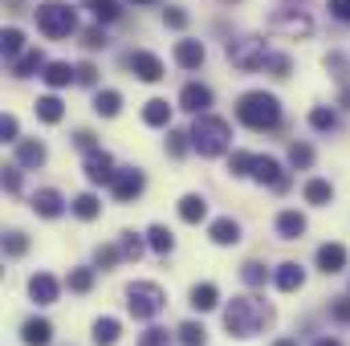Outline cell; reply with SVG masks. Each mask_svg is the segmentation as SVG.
Instances as JSON below:
<instances>
[{"instance_id": "obj_52", "label": "cell", "mask_w": 350, "mask_h": 346, "mask_svg": "<svg viewBox=\"0 0 350 346\" xmlns=\"http://www.w3.org/2000/svg\"><path fill=\"white\" fill-rule=\"evenodd\" d=\"M78 147H86V151H94V135H90V131H78Z\"/></svg>"}, {"instance_id": "obj_27", "label": "cell", "mask_w": 350, "mask_h": 346, "mask_svg": "<svg viewBox=\"0 0 350 346\" xmlns=\"http://www.w3.org/2000/svg\"><path fill=\"white\" fill-rule=\"evenodd\" d=\"M216 302H220V289L212 285V281H204V285H196L191 289V306L204 314V310H216Z\"/></svg>"}, {"instance_id": "obj_15", "label": "cell", "mask_w": 350, "mask_h": 346, "mask_svg": "<svg viewBox=\"0 0 350 346\" xmlns=\"http://www.w3.org/2000/svg\"><path fill=\"white\" fill-rule=\"evenodd\" d=\"M21 338H25V346H49L53 343V326L45 318H29L21 326Z\"/></svg>"}, {"instance_id": "obj_29", "label": "cell", "mask_w": 350, "mask_h": 346, "mask_svg": "<svg viewBox=\"0 0 350 346\" xmlns=\"http://www.w3.org/2000/svg\"><path fill=\"white\" fill-rule=\"evenodd\" d=\"M70 208H74V216H78V220H94V216L102 212V204H98V196H94V191H82Z\"/></svg>"}, {"instance_id": "obj_39", "label": "cell", "mask_w": 350, "mask_h": 346, "mask_svg": "<svg viewBox=\"0 0 350 346\" xmlns=\"http://www.w3.org/2000/svg\"><path fill=\"white\" fill-rule=\"evenodd\" d=\"M90 285H94V269H74L70 273V289L74 293H90Z\"/></svg>"}, {"instance_id": "obj_55", "label": "cell", "mask_w": 350, "mask_h": 346, "mask_svg": "<svg viewBox=\"0 0 350 346\" xmlns=\"http://www.w3.org/2000/svg\"><path fill=\"white\" fill-rule=\"evenodd\" d=\"M273 346H297V338H277Z\"/></svg>"}, {"instance_id": "obj_17", "label": "cell", "mask_w": 350, "mask_h": 346, "mask_svg": "<svg viewBox=\"0 0 350 346\" xmlns=\"http://www.w3.org/2000/svg\"><path fill=\"white\" fill-rule=\"evenodd\" d=\"M45 86H53V90H62V86H70V82H78V70L70 66V62H49L45 66Z\"/></svg>"}, {"instance_id": "obj_38", "label": "cell", "mask_w": 350, "mask_h": 346, "mask_svg": "<svg viewBox=\"0 0 350 346\" xmlns=\"http://www.w3.org/2000/svg\"><path fill=\"white\" fill-rule=\"evenodd\" d=\"M241 277H245L249 285H265V277H269V269H265L261 261H245V265H241Z\"/></svg>"}, {"instance_id": "obj_44", "label": "cell", "mask_w": 350, "mask_h": 346, "mask_svg": "<svg viewBox=\"0 0 350 346\" xmlns=\"http://www.w3.org/2000/svg\"><path fill=\"white\" fill-rule=\"evenodd\" d=\"M122 253H126V257H143V241H139V237H135V232H126V237H122Z\"/></svg>"}, {"instance_id": "obj_34", "label": "cell", "mask_w": 350, "mask_h": 346, "mask_svg": "<svg viewBox=\"0 0 350 346\" xmlns=\"http://www.w3.org/2000/svg\"><path fill=\"white\" fill-rule=\"evenodd\" d=\"M175 334H179V343L183 346H204V338H208V330H204L200 322H183Z\"/></svg>"}, {"instance_id": "obj_20", "label": "cell", "mask_w": 350, "mask_h": 346, "mask_svg": "<svg viewBox=\"0 0 350 346\" xmlns=\"http://www.w3.org/2000/svg\"><path fill=\"white\" fill-rule=\"evenodd\" d=\"M172 102H167V98H151V102H147V106H143V122H147V127H167V122H172Z\"/></svg>"}, {"instance_id": "obj_2", "label": "cell", "mask_w": 350, "mask_h": 346, "mask_svg": "<svg viewBox=\"0 0 350 346\" xmlns=\"http://www.w3.org/2000/svg\"><path fill=\"white\" fill-rule=\"evenodd\" d=\"M265 322H269V306L261 297H232V306L224 310V326L237 338H253Z\"/></svg>"}, {"instance_id": "obj_36", "label": "cell", "mask_w": 350, "mask_h": 346, "mask_svg": "<svg viewBox=\"0 0 350 346\" xmlns=\"http://www.w3.org/2000/svg\"><path fill=\"white\" fill-rule=\"evenodd\" d=\"M257 168V155H249V151H232V159H228V172L232 175H253Z\"/></svg>"}, {"instance_id": "obj_13", "label": "cell", "mask_w": 350, "mask_h": 346, "mask_svg": "<svg viewBox=\"0 0 350 346\" xmlns=\"http://www.w3.org/2000/svg\"><path fill=\"white\" fill-rule=\"evenodd\" d=\"M273 281H277V289H281V293H297V289L306 285V269H301L297 261H285V265H277Z\"/></svg>"}, {"instance_id": "obj_19", "label": "cell", "mask_w": 350, "mask_h": 346, "mask_svg": "<svg viewBox=\"0 0 350 346\" xmlns=\"http://www.w3.org/2000/svg\"><path fill=\"white\" fill-rule=\"evenodd\" d=\"M208 237H212L216 245H237V241H241V224H237L232 216H220V220H212Z\"/></svg>"}, {"instance_id": "obj_45", "label": "cell", "mask_w": 350, "mask_h": 346, "mask_svg": "<svg viewBox=\"0 0 350 346\" xmlns=\"http://www.w3.org/2000/svg\"><path fill=\"white\" fill-rule=\"evenodd\" d=\"M326 66H330V70H338V74H334L338 82H347V70H350V62L342 57V53H330V57H326Z\"/></svg>"}, {"instance_id": "obj_25", "label": "cell", "mask_w": 350, "mask_h": 346, "mask_svg": "<svg viewBox=\"0 0 350 346\" xmlns=\"http://www.w3.org/2000/svg\"><path fill=\"white\" fill-rule=\"evenodd\" d=\"M118 334H122L118 318H98V322H94V343L98 346H114L118 343Z\"/></svg>"}, {"instance_id": "obj_30", "label": "cell", "mask_w": 350, "mask_h": 346, "mask_svg": "<svg viewBox=\"0 0 350 346\" xmlns=\"http://www.w3.org/2000/svg\"><path fill=\"white\" fill-rule=\"evenodd\" d=\"M0 49H4V57H8V62H16V57H21V49H25V33H21V29H4Z\"/></svg>"}, {"instance_id": "obj_6", "label": "cell", "mask_w": 350, "mask_h": 346, "mask_svg": "<svg viewBox=\"0 0 350 346\" xmlns=\"http://www.w3.org/2000/svg\"><path fill=\"white\" fill-rule=\"evenodd\" d=\"M228 57L241 66V70H257V66H269V49L265 41H228Z\"/></svg>"}, {"instance_id": "obj_14", "label": "cell", "mask_w": 350, "mask_h": 346, "mask_svg": "<svg viewBox=\"0 0 350 346\" xmlns=\"http://www.w3.org/2000/svg\"><path fill=\"white\" fill-rule=\"evenodd\" d=\"M204 57H208V49H204L200 41H179V45H175V66H179V70H200Z\"/></svg>"}, {"instance_id": "obj_4", "label": "cell", "mask_w": 350, "mask_h": 346, "mask_svg": "<svg viewBox=\"0 0 350 346\" xmlns=\"http://www.w3.org/2000/svg\"><path fill=\"white\" fill-rule=\"evenodd\" d=\"M37 29L45 33V37H70L74 29H78V12L70 8V4H62V0H49V4H37Z\"/></svg>"}, {"instance_id": "obj_18", "label": "cell", "mask_w": 350, "mask_h": 346, "mask_svg": "<svg viewBox=\"0 0 350 346\" xmlns=\"http://www.w3.org/2000/svg\"><path fill=\"white\" fill-rule=\"evenodd\" d=\"M16 163H21V168H41V163H45V143L21 139V143H16Z\"/></svg>"}, {"instance_id": "obj_16", "label": "cell", "mask_w": 350, "mask_h": 346, "mask_svg": "<svg viewBox=\"0 0 350 346\" xmlns=\"http://www.w3.org/2000/svg\"><path fill=\"white\" fill-rule=\"evenodd\" d=\"M253 179L257 183H269V187H285V175H281V163L269 159V155H257V168H253Z\"/></svg>"}, {"instance_id": "obj_56", "label": "cell", "mask_w": 350, "mask_h": 346, "mask_svg": "<svg viewBox=\"0 0 350 346\" xmlns=\"http://www.w3.org/2000/svg\"><path fill=\"white\" fill-rule=\"evenodd\" d=\"M342 106H350V90H342Z\"/></svg>"}, {"instance_id": "obj_3", "label": "cell", "mask_w": 350, "mask_h": 346, "mask_svg": "<svg viewBox=\"0 0 350 346\" xmlns=\"http://www.w3.org/2000/svg\"><path fill=\"white\" fill-rule=\"evenodd\" d=\"M228 139H232V131H228V122L224 118H216V114H196V127H191V147L200 151V155H224L228 151Z\"/></svg>"}, {"instance_id": "obj_7", "label": "cell", "mask_w": 350, "mask_h": 346, "mask_svg": "<svg viewBox=\"0 0 350 346\" xmlns=\"http://www.w3.org/2000/svg\"><path fill=\"white\" fill-rule=\"evenodd\" d=\"M126 66L135 70L139 82H159V78H163V62H159L151 49H135V53L126 57Z\"/></svg>"}, {"instance_id": "obj_46", "label": "cell", "mask_w": 350, "mask_h": 346, "mask_svg": "<svg viewBox=\"0 0 350 346\" xmlns=\"http://www.w3.org/2000/svg\"><path fill=\"white\" fill-rule=\"evenodd\" d=\"M163 25H167V29H183V25H187V12H183V8H167V12H163Z\"/></svg>"}, {"instance_id": "obj_32", "label": "cell", "mask_w": 350, "mask_h": 346, "mask_svg": "<svg viewBox=\"0 0 350 346\" xmlns=\"http://www.w3.org/2000/svg\"><path fill=\"white\" fill-rule=\"evenodd\" d=\"M147 241H151V249H155V253H172V249H175V237H172V228H163V224H151V232H147Z\"/></svg>"}, {"instance_id": "obj_37", "label": "cell", "mask_w": 350, "mask_h": 346, "mask_svg": "<svg viewBox=\"0 0 350 346\" xmlns=\"http://www.w3.org/2000/svg\"><path fill=\"white\" fill-rule=\"evenodd\" d=\"M289 163L306 172V168L314 163V147H310V143H293V147H289Z\"/></svg>"}, {"instance_id": "obj_12", "label": "cell", "mask_w": 350, "mask_h": 346, "mask_svg": "<svg viewBox=\"0 0 350 346\" xmlns=\"http://www.w3.org/2000/svg\"><path fill=\"white\" fill-rule=\"evenodd\" d=\"M114 159L106 151H90L86 155V179L90 183H114Z\"/></svg>"}, {"instance_id": "obj_53", "label": "cell", "mask_w": 350, "mask_h": 346, "mask_svg": "<svg viewBox=\"0 0 350 346\" xmlns=\"http://www.w3.org/2000/svg\"><path fill=\"white\" fill-rule=\"evenodd\" d=\"M334 318H350V302H338L334 306Z\"/></svg>"}, {"instance_id": "obj_43", "label": "cell", "mask_w": 350, "mask_h": 346, "mask_svg": "<svg viewBox=\"0 0 350 346\" xmlns=\"http://www.w3.org/2000/svg\"><path fill=\"white\" fill-rule=\"evenodd\" d=\"M187 139H191V135H179V131H172V135H167V151H172L175 159L187 151Z\"/></svg>"}, {"instance_id": "obj_24", "label": "cell", "mask_w": 350, "mask_h": 346, "mask_svg": "<svg viewBox=\"0 0 350 346\" xmlns=\"http://www.w3.org/2000/svg\"><path fill=\"white\" fill-rule=\"evenodd\" d=\"M94 110H98L102 118H114V114L122 110V94H118V90H98V94H94Z\"/></svg>"}, {"instance_id": "obj_54", "label": "cell", "mask_w": 350, "mask_h": 346, "mask_svg": "<svg viewBox=\"0 0 350 346\" xmlns=\"http://www.w3.org/2000/svg\"><path fill=\"white\" fill-rule=\"evenodd\" d=\"M314 346H342V343H338V338H318Z\"/></svg>"}, {"instance_id": "obj_22", "label": "cell", "mask_w": 350, "mask_h": 346, "mask_svg": "<svg viewBox=\"0 0 350 346\" xmlns=\"http://www.w3.org/2000/svg\"><path fill=\"white\" fill-rule=\"evenodd\" d=\"M204 216H208V200H204V196H196V191H191V196H183V200H179V220L200 224Z\"/></svg>"}, {"instance_id": "obj_1", "label": "cell", "mask_w": 350, "mask_h": 346, "mask_svg": "<svg viewBox=\"0 0 350 346\" xmlns=\"http://www.w3.org/2000/svg\"><path fill=\"white\" fill-rule=\"evenodd\" d=\"M237 118H241L249 131H273V127L281 122V102H277L273 94H265V90H249V94H241V102H237Z\"/></svg>"}, {"instance_id": "obj_47", "label": "cell", "mask_w": 350, "mask_h": 346, "mask_svg": "<svg viewBox=\"0 0 350 346\" xmlns=\"http://www.w3.org/2000/svg\"><path fill=\"white\" fill-rule=\"evenodd\" d=\"M326 8H330V16H338V21L350 25V0H326Z\"/></svg>"}, {"instance_id": "obj_28", "label": "cell", "mask_w": 350, "mask_h": 346, "mask_svg": "<svg viewBox=\"0 0 350 346\" xmlns=\"http://www.w3.org/2000/svg\"><path fill=\"white\" fill-rule=\"evenodd\" d=\"M37 70H45V57H41L37 49H33V53H21V57L12 62V74H16V78H33Z\"/></svg>"}, {"instance_id": "obj_35", "label": "cell", "mask_w": 350, "mask_h": 346, "mask_svg": "<svg viewBox=\"0 0 350 346\" xmlns=\"http://www.w3.org/2000/svg\"><path fill=\"white\" fill-rule=\"evenodd\" d=\"M310 127H314V131H334V127H338V114L326 110V106H314V110H310Z\"/></svg>"}, {"instance_id": "obj_5", "label": "cell", "mask_w": 350, "mask_h": 346, "mask_svg": "<svg viewBox=\"0 0 350 346\" xmlns=\"http://www.w3.org/2000/svg\"><path fill=\"white\" fill-rule=\"evenodd\" d=\"M163 306H167V293H163L155 281H135V285L126 289V310H131L135 318H143V322L155 318Z\"/></svg>"}, {"instance_id": "obj_10", "label": "cell", "mask_w": 350, "mask_h": 346, "mask_svg": "<svg viewBox=\"0 0 350 346\" xmlns=\"http://www.w3.org/2000/svg\"><path fill=\"white\" fill-rule=\"evenodd\" d=\"M33 212H37V216H45V220H57V216L66 212V196H62V191H53V187H41V191L33 196Z\"/></svg>"}, {"instance_id": "obj_42", "label": "cell", "mask_w": 350, "mask_h": 346, "mask_svg": "<svg viewBox=\"0 0 350 346\" xmlns=\"http://www.w3.org/2000/svg\"><path fill=\"white\" fill-rule=\"evenodd\" d=\"M4 249H8L12 257H21V253L29 249V241H25V232H8V241H4Z\"/></svg>"}, {"instance_id": "obj_9", "label": "cell", "mask_w": 350, "mask_h": 346, "mask_svg": "<svg viewBox=\"0 0 350 346\" xmlns=\"http://www.w3.org/2000/svg\"><path fill=\"white\" fill-rule=\"evenodd\" d=\"M57 293H62V285H57L53 273H33V277H29V297H33L37 306H53Z\"/></svg>"}, {"instance_id": "obj_49", "label": "cell", "mask_w": 350, "mask_h": 346, "mask_svg": "<svg viewBox=\"0 0 350 346\" xmlns=\"http://www.w3.org/2000/svg\"><path fill=\"white\" fill-rule=\"evenodd\" d=\"M4 187H8V191H21V163L4 172Z\"/></svg>"}, {"instance_id": "obj_51", "label": "cell", "mask_w": 350, "mask_h": 346, "mask_svg": "<svg viewBox=\"0 0 350 346\" xmlns=\"http://www.w3.org/2000/svg\"><path fill=\"white\" fill-rule=\"evenodd\" d=\"M94 74H98V70H94V66H78V82H94Z\"/></svg>"}, {"instance_id": "obj_8", "label": "cell", "mask_w": 350, "mask_h": 346, "mask_svg": "<svg viewBox=\"0 0 350 346\" xmlns=\"http://www.w3.org/2000/svg\"><path fill=\"white\" fill-rule=\"evenodd\" d=\"M143 183H147V179H143V172H139V168H126V172L114 175L110 191H114V200H118V204H131L135 196H143Z\"/></svg>"}, {"instance_id": "obj_11", "label": "cell", "mask_w": 350, "mask_h": 346, "mask_svg": "<svg viewBox=\"0 0 350 346\" xmlns=\"http://www.w3.org/2000/svg\"><path fill=\"white\" fill-rule=\"evenodd\" d=\"M179 106L191 110V114H208V106H212V90L204 86V82H187L183 94H179Z\"/></svg>"}, {"instance_id": "obj_31", "label": "cell", "mask_w": 350, "mask_h": 346, "mask_svg": "<svg viewBox=\"0 0 350 346\" xmlns=\"http://www.w3.org/2000/svg\"><path fill=\"white\" fill-rule=\"evenodd\" d=\"M306 200L322 208V204H330V200H334V187H330L326 179H310V183H306Z\"/></svg>"}, {"instance_id": "obj_41", "label": "cell", "mask_w": 350, "mask_h": 346, "mask_svg": "<svg viewBox=\"0 0 350 346\" xmlns=\"http://www.w3.org/2000/svg\"><path fill=\"white\" fill-rule=\"evenodd\" d=\"M16 135H21V122H16L12 114H4V118H0V139H4V143H21Z\"/></svg>"}, {"instance_id": "obj_33", "label": "cell", "mask_w": 350, "mask_h": 346, "mask_svg": "<svg viewBox=\"0 0 350 346\" xmlns=\"http://www.w3.org/2000/svg\"><path fill=\"white\" fill-rule=\"evenodd\" d=\"M90 12H94V21H98V25H102V21L110 25V21H118V12H122V8H118V0H90Z\"/></svg>"}, {"instance_id": "obj_23", "label": "cell", "mask_w": 350, "mask_h": 346, "mask_svg": "<svg viewBox=\"0 0 350 346\" xmlns=\"http://www.w3.org/2000/svg\"><path fill=\"white\" fill-rule=\"evenodd\" d=\"M277 232H281L285 241H297V237L306 232V216H301V212H293V208H289V212H281V216H277Z\"/></svg>"}, {"instance_id": "obj_48", "label": "cell", "mask_w": 350, "mask_h": 346, "mask_svg": "<svg viewBox=\"0 0 350 346\" xmlns=\"http://www.w3.org/2000/svg\"><path fill=\"white\" fill-rule=\"evenodd\" d=\"M86 45H90V49H106V33H102V25L86 29Z\"/></svg>"}, {"instance_id": "obj_26", "label": "cell", "mask_w": 350, "mask_h": 346, "mask_svg": "<svg viewBox=\"0 0 350 346\" xmlns=\"http://www.w3.org/2000/svg\"><path fill=\"white\" fill-rule=\"evenodd\" d=\"M62 114H66V106H62V98H57V94L37 98V118H41V122H62Z\"/></svg>"}, {"instance_id": "obj_21", "label": "cell", "mask_w": 350, "mask_h": 346, "mask_svg": "<svg viewBox=\"0 0 350 346\" xmlns=\"http://www.w3.org/2000/svg\"><path fill=\"white\" fill-rule=\"evenodd\" d=\"M318 269L322 273H342L347 269V249L342 245H322L318 249Z\"/></svg>"}, {"instance_id": "obj_40", "label": "cell", "mask_w": 350, "mask_h": 346, "mask_svg": "<svg viewBox=\"0 0 350 346\" xmlns=\"http://www.w3.org/2000/svg\"><path fill=\"white\" fill-rule=\"evenodd\" d=\"M139 346H172V334H167V330H159V326H151V330H143Z\"/></svg>"}, {"instance_id": "obj_50", "label": "cell", "mask_w": 350, "mask_h": 346, "mask_svg": "<svg viewBox=\"0 0 350 346\" xmlns=\"http://www.w3.org/2000/svg\"><path fill=\"white\" fill-rule=\"evenodd\" d=\"M114 261H118V249H114V245L98 249V265H114Z\"/></svg>"}, {"instance_id": "obj_57", "label": "cell", "mask_w": 350, "mask_h": 346, "mask_svg": "<svg viewBox=\"0 0 350 346\" xmlns=\"http://www.w3.org/2000/svg\"><path fill=\"white\" fill-rule=\"evenodd\" d=\"M131 4H151V0H131Z\"/></svg>"}]
</instances>
